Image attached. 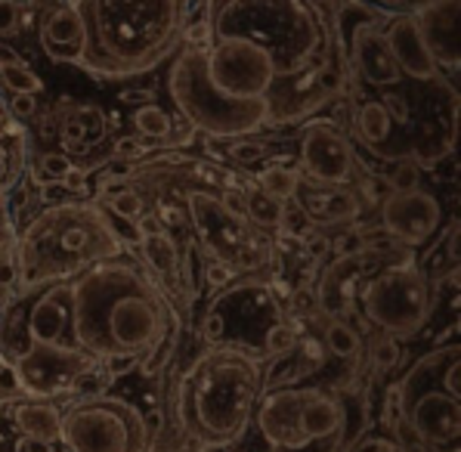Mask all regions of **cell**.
I'll list each match as a JSON object with an SVG mask.
<instances>
[{
  "instance_id": "obj_1",
  "label": "cell",
  "mask_w": 461,
  "mask_h": 452,
  "mask_svg": "<svg viewBox=\"0 0 461 452\" xmlns=\"http://www.w3.org/2000/svg\"><path fill=\"white\" fill-rule=\"evenodd\" d=\"M75 344L99 366L143 359L180 331V313L165 285L131 254L99 260L72 279Z\"/></svg>"
},
{
  "instance_id": "obj_34",
  "label": "cell",
  "mask_w": 461,
  "mask_h": 452,
  "mask_svg": "<svg viewBox=\"0 0 461 452\" xmlns=\"http://www.w3.org/2000/svg\"><path fill=\"white\" fill-rule=\"evenodd\" d=\"M149 152H152V146H149L143 137H122L112 146V158H118V161H140Z\"/></svg>"
},
{
  "instance_id": "obj_17",
  "label": "cell",
  "mask_w": 461,
  "mask_h": 452,
  "mask_svg": "<svg viewBox=\"0 0 461 452\" xmlns=\"http://www.w3.org/2000/svg\"><path fill=\"white\" fill-rule=\"evenodd\" d=\"M10 421L28 440L41 443H59V425L62 409L53 400H34V397H16L10 400Z\"/></svg>"
},
{
  "instance_id": "obj_24",
  "label": "cell",
  "mask_w": 461,
  "mask_h": 452,
  "mask_svg": "<svg viewBox=\"0 0 461 452\" xmlns=\"http://www.w3.org/2000/svg\"><path fill=\"white\" fill-rule=\"evenodd\" d=\"M105 214L118 217V221H127V223H137L140 217L149 211L146 204V195L140 193V189H133L131 183H124V186L112 189L109 195H105Z\"/></svg>"
},
{
  "instance_id": "obj_4",
  "label": "cell",
  "mask_w": 461,
  "mask_h": 452,
  "mask_svg": "<svg viewBox=\"0 0 461 452\" xmlns=\"http://www.w3.org/2000/svg\"><path fill=\"white\" fill-rule=\"evenodd\" d=\"M124 239L96 202L66 199L28 217L16 239V294L72 282L99 260L124 254Z\"/></svg>"
},
{
  "instance_id": "obj_40",
  "label": "cell",
  "mask_w": 461,
  "mask_h": 452,
  "mask_svg": "<svg viewBox=\"0 0 461 452\" xmlns=\"http://www.w3.org/2000/svg\"><path fill=\"white\" fill-rule=\"evenodd\" d=\"M368 4H372L375 10H384V13L393 16V13H409L418 0H368Z\"/></svg>"
},
{
  "instance_id": "obj_26",
  "label": "cell",
  "mask_w": 461,
  "mask_h": 452,
  "mask_svg": "<svg viewBox=\"0 0 461 452\" xmlns=\"http://www.w3.org/2000/svg\"><path fill=\"white\" fill-rule=\"evenodd\" d=\"M297 180H301V174H297L294 167H267V171H260L258 176V189L273 195L276 202L288 204L297 189Z\"/></svg>"
},
{
  "instance_id": "obj_2",
  "label": "cell",
  "mask_w": 461,
  "mask_h": 452,
  "mask_svg": "<svg viewBox=\"0 0 461 452\" xmlns=\"http://www.w3.org/2000/svg\"><path fill=\"white\" fill-rule=\"evenodd\" d=\"M84 25L77 68L105 81L149 75L180 50L195 0H75Z\"/></svg>"
},
{
  "instance_id": "obj_35",
  "label": "cell",
  "mask_w": 461,
  "mask_h": 452,
  "mask_svg": "<svg viewBox=\"0 0 461 452\" xmlns=\"http://www.w3.org/2000/svg\"><path fill=\"white\" fill-rule=\"evenodd\" d=\"M6 112H10V118L16 124L32 122V118L38 115V96H32V94H13L10 100H6Z\"/></svg>"
},
{
  "instance_id": "obj_44",
  "label": "cell",
  "mask_w": 461,
  "mask_h": 452,
  "mask_svg": "<svg viewBox=\"0 0 461 452\" xmlns=\"http://www.w3.org/2000/svg\"><path fill=\"white\" fill-rule=\"evenodd\" d=\"M242 452H245V449H242Z\"/></svg>"
},
{
  "instance_id": "obj_11",
  "label": "cell",
  "mask_w": 461,
  "mask_h": 452,
  "mask_svg": "<svg viewBox=\"0 0 461 452\" xmlns=\"http://www.w3.org/2000/svg\"><path fill=\"white\" fill-rule=\"evenodd\" d=\"M297 167H301L297 174L313 183L353 186L359 155L353 140L338 124L319 118V122H310L301 131V140H297Z\"/></svg>"
},
{
  "instance_id": "obj_30",
  "label": "cell",
  "mask_w": 461,
  "mask_h": 452,
  "mask_svg": "<svg viewBox=\"0 0 461 452\" xmlns=\"http://www.w3.org/2000/svg\"><path fill=\"white\" fill-rule=\"evenodd\" d=\"M402 421V400H400V384H387L384 397H381V425L384 430H390V440H393L396 428H400Z\"/></svg>"
},
{
  "instance_id": "obj_32",
  "label": "cell",
  "mask_w": 461,
  "mask_h": 452,
  "mask_svg": "<svg viewBox=\"0 0 461 452\" xmlns=\"http://www.w3.org/2000/svg\"><path fill=\"white\" fill-rule=\"evenodd\" d=\"M72 167H75V161H72V155H66V152H44L38 158V176H41V180H56V183H59L62 176L72 171Z\"/></svg>"
},
{
  "instance_id": "obj_9",
  "label": "cell",
  "mask_w": 461,
  "mask_h": 452,
  "mask_svg": "<svg viewBox=\"0 0 461 452\" xmlns=\"http://www.w3.org/2000/svg\"><path fill=\"white\" fill-rule=\"evenodd\" d=\"M186 217L193 223L202 258H220L232 267H236V258L242 254L245 245L260 236V230H254L245 221L242 211L226 204L223 195L204 193V189H189L186 193Z\"/></svg>"
},
{
  "instance_id": "obj_37",
  "label": "cell",
  "mask_w": 461,
  "mask_h": 452,
  "mask_svg": "<svg viewBox=\"0 0 461 452\" xmlns=\"http://www.w3.org/2000/svg\"><path fill=\"white\" fill-rule=\"evenodd\" d=\"M23 23V0H0V38L13 34Z\"/></svg>"
},
{
  "instance_id": "obj_18",
  "label": "cell",
  "mask_w": 461,
  "mask_h": 452,
  "mask_svg": "<svg viewBox=\"0 0 461 452\" xmlns=\"http://www.w3.org/2000/svg\"><path fill=\"white\" fill-rule=\"evenodd\" d=\"M105 137H109V124H105V115L99 105H77L68 115H62L59 146L66 155L96 149L99 143H105Z\"/></svg>"
},
{
  "instance_id": "obj_27",
  "label": "cell",
  "mask_w": 461,
  "mask_h": 452,
  "mask_svg": "<svg viewBox=\"0 0 461 452\" xmlns=\"http://www.w3.org/2000/svg\"><path fill=\"white\" fill-rule=\"evenodd\" d=\"M297 331L292 322H285V320H279V322H273L267 331H264V353L269 359L273 357H282V353H292L297 348Z\"/></svg>"
},
{
  "instance_id": "obj_16",
  "label": "cell",
  "mask_w": 461,
  "mask_h": 452,
  "mask_svg": "<svg viewBox=\"0 0 461 452\" xmlns=\"http://www.w3.org/2000/svg\"><path fill=\"white\" fill-rule=\"evenodd\" d=\"M41 47L53 62H66V66L77 68L81 59V44H84V25L81 16L72 4H59L44 16L41 23Z\"/></svg>"
},
{
  "instance_id": "obj_10",
  "label": "cell",
  "mask_w": 461,
  "mask_h": 452,
  "mask_svg": "<svg viewBox=\"0 0 461 452\" xmlns=\"http://www.w3.org/2000/svg\"><path fill=\"white\" fill-rule=\"evenodd\" d=\"M10 366L16 372L23 397L56 400L72 393L75 378L94 369L96 359L77 348H38V344H32L16 359H10Z\"/></svg>"
},
{
  "instance_id": "obj_38",
  "label": "cell",
  "mask_w": 461,
  "mask_h": 452,
  "mask_svg": "<svg viewBox=\"0 0 461 452\" xmlns=\"http://www.w3.org/2000/svg\"><path fill=\"white\" fill-rule=\"evenodd\" d=\"M90 174L94 171H87V167H81V165H75L72 171H68L66 176H62V189H66L68 195H84L87 193V180H90Z\"/></svg>"
},
{
  "instance_id": "obj_22",
  "label": "cell",
  "mask_w": 461,
  "mask_h": 452,
  "mask_svg": "<svg viewBox=\"0 0 461 452\" xmlns=\"http://www.w3.org/2000/svg\"><path fill=\"white\" fill-rule=\"evenodd\" d=\"M245 221L254 226V230H279L285 226V204L276 202L273 195L260 193V189H251L245 193V204H242Z\"/></svg>"
},
{
  "instance_id": "obj_31",
  "label": "cell",
  "mask_w": 461,
  "mask_h": 452,
  "mask_svg": "<svg viewBox=\"0 0 461 452\" xmlns=\"http://www.w3.org/2000/svg\"><path fill=\"white\" fill-rule=\"evenodd\" d=\"M226 152H230V158H232V161H239V165H254V161L267 158V155L273 152V149H269V143H260V140H245V137H239V140H230Z\"/></svg>"
},
{
  "instance_id": "obj_25",
  "label": "cell",
  "mask_w": 461,
  "mask_h": 452,
  "mask_svg": "<svg viewBox=\"0 0 461 452\" xmlns=\"http://www.w3.org/2000/svg\"><path fill=\"white\" fill-rule=\"evenodd\" d=\"M0 84H4V90H10V94H32V96H38L41 90H44V81H41V75L34 72V68L28 66L25 59L0 62Z\"/></svg>"
},
{
  "instance_id": "obj_36",
  "label": "cell",
  "mask_w": 461,
  "mask_h": 452,
  "mask_svg": "<svg viewBox=\"0 0 461 452\" xmlns=\"http://www.w3.org/2000/svg\"><path fill=\"white\" fill-rule=\"evenodd\" d=\"M202 338L208 344H223L226 341V316L220 310H208L202 320Z\"/></svg>"
},
{
  "instance_id": "obj_12",
  "label": "cell",
  "mask_w": 461,
  "mask_h": 452,
  "mask_svg": "<svg viewBox=\"0 0 461 452\" xmlns=\"http://www.w3.org/2000/svg\"><path fill=\"white\" fill-rule=\"evenodd\" d=\"M378 221L390 239H396L406 249H421L439 230L443 204L424 186L406 189V193H387L384 202L378 204Z\"/></svg>"
},
{
  "instance_id": "obj_7",
  "label": "cell",
  "mask_w": 461,
  "mask_h": 452,
  "mask_svg": "<svg viewBox=\"0 0 461 452\" xmlns=\"http://www.w3.org/2000/svg\"><path fill=\"white\" fill-rule=\"evenodd\" d=\"M434 282L415 260H393L359 282L357 301L375 331L396 338H415L434 316Z\"/></svg>"
},
{
  "instance_id": "obj_39",
  "label": "cell",
  "mask_w": 461,
  "mask_h": 452,
  "mask_svg": "<svg viewBox=\"0 0 461 452\" xmlns=\"http://www.w3.org/2000/svg\"><path fill=\"white\" fill-rule=\"evenodd\" d=\"M137 239L140 242H143V239H152V236H158L161 230H165V226H161V221H158V214H155V211H146L143 217H140L137 223Z\"/></svg>"
},
{
  "instance_id": "obj_23",
  "label": "cell",
  "mask_w": 461,
  "mask_h": 452,
  "mask_svg": "<svg viewBox=\"0 0 461 452\" xmlns=\"http://www.w3.org/2000/svg\"><path fill=\"white\" fill-rule=\"evenodd\" d=\"M131 122L143 140H158V143H165L167 137H174V118H170L158 103L137 105L133 115H131Z\"/></svg>"
},
{
  "instance_id": "obj_21",
  "label": "cell",
  "mask_w": 461,
  "mask_h": 452,
  "mask_svg": "<svg viewBox=\"0 0 461 452\" xmlns=\"http://www.w3.org/2000/svg\"><path fill=\"white\" fill-rule=\"evenodd\" d=\"M322 350L329 353V357L350 363V359L363 357V335H359V331L353 329L347 320L331 316V320L325 322V329H322Z\"/></svg>"
},
{
  "instance_id": "obj_13",
  "label": "cell",
  "mask_w": 461,
  "mask_h": 452,
  "mask_svg": "<svg viewBox=\"0 0 461 452\" xmlns=\"http://www.w3.org/2000/svg\"><path fill=\"white\" fill-rule=\"evenodd\" d=\"M381 38H384L387 50L393 53L400 72L415 84H446L449 77L439 72V66L430 56L428 44H424L421 32H418V23L409 13H393L387 16V23L381 25Z\"/></svg>"
},
{
  "instance_id": "obj_19",
  "label": "cell",
  "mask_w": 461,
  "mask_h": 452,
  "mask_svg": "<svg viewBox=\"0 0 461 452\" xmlns=\"http://www.w3.org/2000/svg\"><path fill=\"white\" fill-rule=\"evenodd\" d=\"M28 167V137L16 122L0 124V211Z\"/></svg>"
},
{
  "instance_id": "obj_41",
  "label": "cell",
  "mask_w": 461,
  "mask_h": 452,
  "mask_svg": "<svg viewBox=\"0 0 461 452\" xmlns=\"http://www.w3.org/2000/svg\"><path fill=\"white\" fill-rule=\"evenodd\" d=\"M16 452H53V447H50V443L28 440V437H23V440H19V447H16Z\"/></svg>"
},
{
  "instance_id": "obj_42",
  "label": "cell",
  "mask_w": 461,
  "mask_h": 452,
  "mask_svg": "<svg viewBox=\"0 0 461 452\" xmlns=\"http://www.w3.org/2000/svg\"><path fill=\"white\" fill-rule=\"evenodd\" d=\"M6 122H10V112H6V103L0 100V124H6Z\"/></svg>"
},
{
  "instance_id": "obj_3",
  "label": "cell",
  "mask_w": 461,
  "mask_h": 452,
  "mask_svg": "<svg viewBox=\"0 0 461 452\" xmlns=\"http://www.w3.org/2000/svg\"><path fill=\"white\" fill-rule=\"evenodd\" d=\"M264 397V357L242 344H211L176 381L174 409L180 430L202 447L232 449L254 428Z\"/></svg>"
},
{
  "instance_id": "obj_6",
  "label": "cell",
  "mask_w": 461,
  "mask_h": 452,
  "mask_svg": "<svg viewBox=\"0 0 461 452\" xmlns=\"http://www.w3.org/2000/svg\"><path fill=\"white\" fill-rule=\"evenodd\" d=\"M402 421L393 440L409 452H458L461 348L439 344L418 357L400 381Z\"/></svg>"
},
{
  "instance_id": "obj_14",
  "label": "cell",
  "mask_w": 461,
  "mask_h": 452,
  "mask_svg": "<svg viewBox=\"0 0 461 452\" xmlns=\"http://www.w3.org/2000/svg\"><path fill=\"white\" fill-rule=\"evenodd\" d=\"M458 6L461 0H418L412 6L418 32L446 77H458Z\"/></svg>"
},
{
  "instance_id": "obj_33",
  "label": "cell",
  "mask_w": 461,
  "mask_h": 452,
  "mask_svg": "<svg viewBox=\"0 0 461 452\" xmlns=\"http://www.w3.org/2000/svg\"><path fill=\"white\" fill-rule=\"evenodd\" d=\"M236 279V267L220 258H202V282L208 288H223Z\"/></svg>"
},
{
  "instance_id": "obj_15",
  "label": "cell",
  "mask_w": 461,
  "mask_h": 452,
  "mask_svg": "<svg viewBox=\"0 0 461 452\" xmlns=\"http://www.w3.org/2000/svg\"><path fill=\"white\" fill-rule=\"evenodd\" d=\"M292 202L301 208V214L307 221L322 226L353 223L363 214V202H359L357 186H325V183H313L307 176L297 180Z\"/></svg>"
},
{
  "instance_id": "obj_20",
  "label": "cell",
  "mask_w": 461,
  "mask_h": 452,
  "mask_svg": "<svg viewBox=\"0 0 461 452\" xmlns=\"http://www.w3.org/2000/svg\"><path fill=\"white\" fill-rule=\"evenodd\" d=\"M140 245H143V267L170 294V285L180 282V245H176V239L167 230H161L158 236L143 239Z\"/></svg>"
},
{
  "instance_id": "obj_43",
  "label": "cell",
  "mask_w": 461,
  "mask_h": 452,
  "mask_svg": "<svg viewBox=\"0 0 461 452\" xmlns=\"http://www.w3.org/2000/svg\"><path fill=\"white\" fill-rule=\"evenodd\" d=\"M390 452H409V449H402V447H400V443H396V447H393V449H390Z\"/></svg>"
},
{
  "instance_id": "obj_28",
  "label": "cell",
  "mask_w": 461,
  "mask_h": 452,
  "mask_svg": "<svg viewBox=\"0 0 461 452\" xmlns=\"http://www.w3.org/2000/svg\"><path fill=\"white\" fill-rule=\"evenodd\" d=\"M400 359H402V348H400V341L396 338H390L384 335V331H378L375 335V341H372V366H375V372H390V369H396L400 366Z\"/></svg>"
},
{
  "instance_id": "obj_29",
  "label": "cell",
  "mask_w": 461,
  "mask_h": 452,
  "mask_svg": "<svg viewBox=\"0 0 461 452\" xmlns=\"http://www.w3.org/2000/svg\"><path fill=\"white\" fill-rule=\"evenodd\" d=\"M387 186L390 193H406V189L421 186V167L412 158L393 161V171H387Z\"/></svg>"
},
{
  "instance_id": "obj_5",
  "label": "cell",
  "mask_w": 461,
  "mask_h": 452,
  "mask_svg": "<svg viewBox=\"0 0 461 452\" xmlns=\"http://www.w3.org/2000/svg\"><path fill=\"white\" fill-rule=\"evenodd\" d=\"M368 397L344 387L285 384L269 387L254 409V425L269 452H347L368 425Z\"/></svg>"
},
{
  "instance_id": "obj_8",
  "label": "cell",
  "mask_w": 461,
  "mask_h": 452,
  "mask_svg": "<svg viewBox=\"0 0 461 452\" xmlns=\"http://www.w3.org/2000/svg\"><path fill=\"white\" fill-rule=\"evenodd\" d=\"M59 443L68 452H152L143 412L112 393L68 402L62 409Z\"/></svg>"
}]
</instances>
